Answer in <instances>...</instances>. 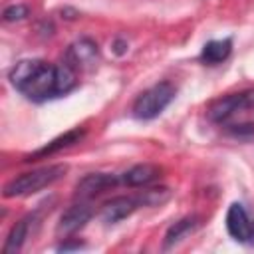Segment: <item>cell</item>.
<instances>
[{
	"label": "cell",
	"mask_w": 254,
	"mask_h": 254,
	"mask_svg": "<svg viewBox=\"0 0 254 254\" xmlns=\"http://www.w3.org/2000/svg\"><path fill=\"white\" fill-rule=\"evenodd\" d=\"M10 83L32 101H44L58 95V65L40 58L20 60L10 69Z\"/></svg>",
	"instance_id": "1"
},
{
	"label": "cell",
	"mask_w": 254,
	"mask_h": 254,
	"mask_svg": "<svg viewBox=\"0 0 254 254\" xmlns=\"http://www.w3.org/2000/svg\"><path fill=\"white\" fill-rule=\"evenodd\" d=\"M67 171V165L64 163H58V165H48V167H40V169H34V171H28L16 179H12L2 194L6 198H12V196H26V194H34L50 185H54L56 181H60Z\"/></svg>",
	"instance_id": "2"
},
{
	"label": "cell",
	"mask_w": 254,
	"mask_h": 254,
	"mask_svg": "<svg viewBox=\"0 0 254 254\" xmlns=\"http://www.w3.org/2000/svg\"><path fill=\"white\" fill-rule=\"evenodd\" d=\"M177 95V87L171 81H159L145 89L133 103V115L137 119H155Z\"/></svg>",
	"instance_id": "3"
},
{
	"label": "cell",
	"mask_w": 254,
	"mask_h": 254,
	"mask_svg": "<svg viewBox=\"0 0 254 254\" xmlns=\"http://www.w3.org/2000/svg\"><path fill=\"white\" fill-rule=\"evenodd\" d=\"M250 107H254V89H246L240 93H230V95L214 99L208 105L206 115L210 121L220 123V121H226L228 117H232L236 111L250 109Z\"/></svg>",
	"instance_id": "4"
},
{
	"label": "cell",
	"mask_w": 254,
	"mask_h": 254,
	"mask_svg": "<svg viewBox=\"0 0 254 254\" xmlns=\"http://www.w3.org/2000/svg\"><path fill=\"white\" fill-rule=\"evenodd\" d=\"M93 206L87 202V200H79L75 204H71L62 216H60V222L56 226V232L60 236H69L73 232H77L79 228H83L89 218L93 216Z\"/></svg>",
	"instance_id": "5"
},
{
	"label": "cell",
	"mask_w": 254,
	"mask_h": 254,
	"mask_svg": "<svg viewBox=\"0 0 254 254\" xmlns=\"http://www.w3.org/2000/svg\"><path fill=\"white\" fill-rule=\"evenodd\" d=\"M119 183H121V177H117V175H111V173H89L75 185V192L73 194L79 200H89V198L101 194L103 190L113 189Z\"/></svg>",
	"instance_id": "6"
},
{
	"label": "cell",
	"mask_w": 254,
	"mask_h": 254,
	"mask_svg": "<svg viewBox=\"0 0 254 254\" xmlns=\"http://www.w3.org/2000/svg\"><path fill=\"white\" fill-rule=\"evenodd\" d=\"M226 230L238 242L254 240V224L250 222L244 206L240 202H232L226 212Z\"/></svg>",
	"instance_id": "7"
},
{
	"label": "cell",
	"mask_w": 254,
	"mask_h": 254,
	"mask_svg": "<svg viewBox=\"0 0 254 254\" xmlns=\"http://www.w3.org/2000/svg\"><path fill=\"white\" fill-rule=\"evenodd\" d=\"M97 56H99L97 44H95L91 38H79V40H75V42L67 48L64 60H65L73 69L79 71V69H83V67L93 65L95 60H97Z\"/></svg>",
	"instance_id": "8"
},
{
	"label": "cell",
	"mask_w": 254,
	"mask_h": 254,
	"mask_svg": "<svg viewBox=\"0 0 254 254\" xmlns=\"http://www.w3.org/2000/svg\"><path fill=\"white\" fill-rule=\"evenodd\" d=\"M137 206H139V200L133 198V196H113L111 200L103 202V206L99 210V216H101L103 222L115 224V222L127 218Z\"/></svg>",
	"instance_id": "9"
},
{
	"label": "cell",
	"mask_w": 254,
	"mask_h": 254,
	"mask_svg": "<svg viewBox=\"0 0 254 254\" xmlns=\"http://www.w3.org/2000/svg\"><path fill=\"white\" fill-rule=\"evenodd\" d=\"M83 135H85V131H83V129H79V127L69 129V131H65L64 135H60V137H56L54 141H50L48 145H44L42 149H38V151H34V153H30V155H26V159H24V161H38V159H46V157H50V155H54V153H58V151H62V149H67V147H71V145L79 143Z\"/></svg>",
	"instance_id": "10"
},
{
	"label": "cell",
	"mask_w": 254,
	"mask_h": 254,
	"mask_svg": "<svg viewBox=\"0 0 254 254\" xmlns=\"http://www.w3.org/2000/svg\"><path fill=\"white\" fill-rule=\"evenodd\" d=\"M159 177H161V167L151 165V163H141V165H135L129 171H125L121 175V183L127 187H145Z\"/></svg>",
	"instance_id": "11"
},
{
	"label": "cell",
	"mask_w": 254,
	"mask_h": 254,
	"mask_svg": "<svg viewBox=\"0 0 254 254\" xmlns=\"http://www.w3.org/2000/svg\"><path fill=\"white\" fill-rule=\"evenodd\" d=\"M232 52V40L224 38V40H210L204 44L202 52H200V60L208 65H216L220 62H224Z\"/></svg>",
	"instance_id": "12"
},
{
	"label": "cell",
	"mask_w": 254,
	"mask_h": 254,
	"mask_svg": "<svg viewBox=\"0 0 254 254\" xmlns=\"http://www.w3.org/2000/svg\"><path fill=\"white\" fill-rule=\"evenodd\" d=\"M32 220H34L32 216H26V218L18 220V222L10 228L8 238H6V244H4V248H2L4 254H14V252L22 250V246H24V242H26V238H28L30 222H32Z\"/></svg>",
	"instance_id": "13"
},
{
	"label": "cell",
	"mask_w": 254,
	"mask_h": 254,
	"mask_svg": "<svg viewBox=\"0 0 254 254\" xmlns=\"http://www.w3.org/2000/svg\"><path fill=\"white\" fill-rule=\"evenodd\" d=\"M194 226H196V218H190V216H187V218L175 222V224L167 230V234H165V248H171L173 244L181 242L189 232L194 230Z\"/></svg>",
	"instance_id": "14"
},
{
	"label": "cell",
	"mask_w": 254,
	"mask_h": 254,
	"mask_svg": "<svg viewBox=\"0 0 254 254\" xmlns=\"http://www.w3.org/2000/svg\"><path fill=\"white\" fill-rule=\"evenodd\" d=\"M169 196H171L169 189L161 187V189H149V190H145L143 194H139V196H137V200H139V204H149V206H155V204L165 202Z\"/></svg>",
	"instance_id": "15"
},
{
	"label": "cell",
	"mask_w": 254,
	"mask_h": 254,
	"mask_svg": "<svg viewBox=\"0 0 254 254\" xmlns=\"http://www.w3.org/2000/svg\"><path fill=\"white\" fill-rule=\"evenodd\" d=\"M28 12H30L28 6H24V4H12V6H8L4 10L2 18H4V22H18V20H24L28 16Z\"/></svg>",
	"instance_id": "16"
}]
</instances>
